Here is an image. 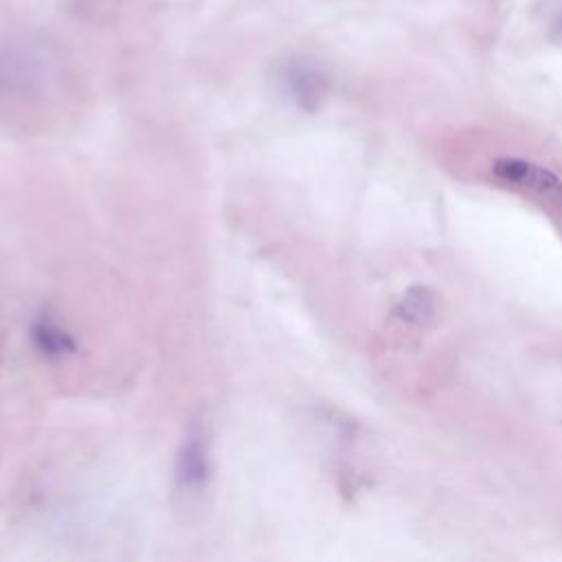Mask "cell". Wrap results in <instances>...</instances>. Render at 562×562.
<instances>
[{
    "label": "cell",
    "mask_w": 562,
    "mask_h": 562,
    "mask_svg": "<svg viewBox=\"0 0 562 562\" xmlns=\"http://www.w3.org/2000/svg\"><path fill=\"white\" fill-rule=\"evenodd\" d=\"M555 31H558V35L562 37V15H560V20L555 22Z\"/></svg>",
    "instance_id": "cell-7"
},
{
    "label": "cell",
    "mask_w": 562,
    "mask_h": 562,
    "mask_svg": "<svg viewBox=\"0 0 562 562\" xmlns=\"http://www.w3.org/2000/svg\"><path fill=\"white\" fill-rule=\"evenodd\" d=\"M492 173L498 182L529 191L547 204L562 206V180L551 169L531 162L520 156H501L492 165Z\"/></svg>",
    "instance_id": "cell-2"
},
{
    "label": "cell",
    "mask_w": 562,
    "mask_h": 562,
    "mask_svg": "<svg viewBox=\"0 0 562 562\" xmlns=\"http://www.w3.org/2000/svg\"><path fill=\"white\" fill-rule=\"evenodd\" d=\"M435 294L426 288H411L395 307V314L413 325H424L435 316Z\"/></svg>",
    "instance_id": "cell-6"
},
{
    "label": "cell",
    "mask_w": 562,
    "mask_h": 562,
    "mask_svg": "<svg viewBox=\"0 0 562 562\" xmlns=\"http://www.w3.org/2000/svg\"><path fill=\"white\" fill-rule=\"evenodd\" d=\"M46 59L24 44H0V99L20 97L42 86Z\"/></svg>",
    "instance_id": "cell-3"
},
{
    "label": "cell",
    "mask_w": 562,
    "mask_h": 562,
    "mask_svg": "<svg viewBox=\"0 0 562 562\" xmlns=\"http://www.w3.org/2000/svg\"><path fill=\"white\" fill-rule=\"evenodd\" d=\"M211 476H213L211 428L202 417H198L187 426L176 452V465H173L176 490L187 498H195L204 494Z\"/></svg>",
    "instance_id": "cell-1"
},
{
    "label": "cell",
    "mask_w": 562,
    "mask_h": 562,
    "mask_svg": "<svg viewBox=\"0 0 562 562\" xmlns=\"http://www.w3.org/2000/svg\"><path fill=\"white\" fill-rule=\"evenodd\" d=\"M31 340L35 349L50 360H61L66 356H72L77 349V342L72 334L50 314H40L31 323Z\"/></svg>",
    "instance_id": "cell-5"
},
{
    "label": "cell",
    "mask_w": 562,
    "mask_h": 562,
    "mask_svg": "<svg viewBox=\"0 0 562 562\" xmlns=\"http://www.w3.org/2000/svg\"><path fill=\"white\" fill-rule=\"evenodd\" d=\"M279 86L301 110H316L329 92V77L314 61L290 59L279 70Z\"/></svg>",
    "instance_id": "cell-4"
}]
</instances>
